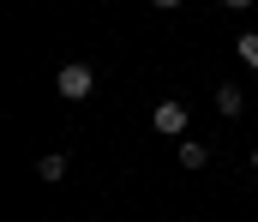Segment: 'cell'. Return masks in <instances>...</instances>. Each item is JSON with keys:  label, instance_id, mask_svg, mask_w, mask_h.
I'll list each match as a JSON object with an SVG mask.
<instances>
[{"label": "cell", "instance_id": "obj_1", "mask_svg": "<svg viewBox=\"0 0 258 222\" xmlns=\"http://www.w3.org/2000/svg\"><path fill=\"white\" fill-rule=\"evenodd\" d=\"M54 90H60L66 102H84V96H90V90H96V72H90V66H78V60H72V66H60V78H54Z\"/></svg>", "mask_w": 258, "mask_h": 222}, {"label": "cell", "instance_id": "obj_2", "mask_svg": "<svg viewBox=\"0 0 258 222\" xmlns=\"http://www.w3.org/2000/svg\"><path fill=\"white\" fill-rule=\"evenodd\" d=\"M186 120H192V114H186V102H156V132H168V138H174V132H186Z\"/></svg>", "mask_w": 258, "mask_h": 222}, {"label": "cell", "instance_id": "obj_3", "mask_svg": "<svg viewBox=\"0 0 258 222\" xmlns=\"http://www.w3.org/2000/svg\"><path fill=\"white\" fill-rule=\"evenodd\" d=\"M216 108H222V114H228V120H234V114H240V108H246V96H240V90H234V84H222V90H216Z\"/></svg>", "mask_w": 258, "mask_h": 222}, {"label": "cell", "instance_id": "obj_4", "mask_svg": "<svg viewBox=\"0 0 258 222\" xmlns=\"http://www.w3.org/2000/svg\"><path fill=\"white\" fill-rule=\"evenodd\" d=\"M36 174H42V180H60V174H66V156H54V150L36 156Z\"/></svg>", "mask_w": 258, "mask_h": 222}, {"label": "cell", "instance_id": "obj_5", "mask_svg": "<svg viewBox=\"0 0 258 222\" xmlns=\"http://www.w3.org/2000/svg\"><path fill=\"white\" fill-rule=\"evenodd\" d=\"M234 54H240V60H246V66H252V72H258V30H246V36L234 42Z\"/></svg>", "mask_w": 258, "mask_h": 222}, {"label": "cell", "instance_id": "obj_6", "mask_svg": "<svg viewBox=\"0 0 258 222\" xmlns=\"http://www.w3.org/2000/svg\"><path fill=\"white\" fill-rule=\"evenodd\" d=\"M204 162H210L204 144H180V168H204Z\"/></svg>", "mask_w": 258, "mask_h": 222}, {"label": "cell", "instance_id": "obj_7", "mask_svg": "<svg viewBox=\"0 0 258 222\" xmlns=\"http://www.w3.org/2000/svg\"><path fill=\"white\" fill-rule=\"evenodd\" d=\"M252 162H258V144H252Z\"/></svg>", "mask_w": 258, "mask_h": 222}]
</instances>
